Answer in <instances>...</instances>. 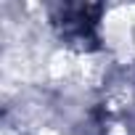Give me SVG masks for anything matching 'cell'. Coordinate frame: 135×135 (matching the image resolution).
Masks as SVG:
<instances>
[{
  "instance_id": "6da1fadb",
  "label": "cell",
  "mask_w": 135,
  "mask_h": 135,
  "mask_svg": "<svg viewBox=\"0 0 135 135\" xmlns=\"http://www.w3.org/2000/svg\"><path fill=\"white\" fill-rule=\"evenodd\" d=\"M90 11H95V8H88V6H69V8H64V16L56 24L61 27V35L69 42H80V45L95 42L98 21L90 19Z\"/></svg>"
}]
</instances>
